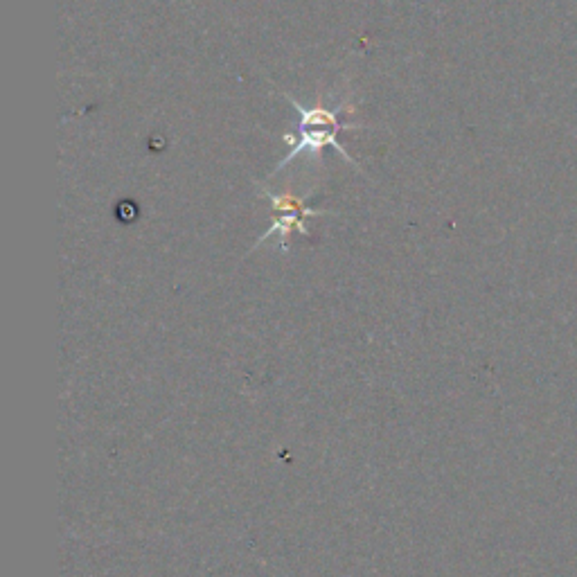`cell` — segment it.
<instances>
[{"label":"cell","instance_id":"cell-1","mask_svg":"<svg viewBox=\"0 0 577 577\" xmlns=\"http://www.w3.org/2000/svg\"><path fill=\"white\" fill-rule=\"evenodd\" d=\"M350 129H372V127H366V124H343V127H336L332 131L312 129V127H298V136H294V133H282V140L289 142L291 149L287 152V156H284L282 161L278 163V167H275L273 176L280 174L287 165H291V161H296L300 154L312 156L316 163H321V154L325 152L327 147H334L336 152H339L345 158V163H350L354 170L363 172L361 165L354 163V158L348 152H345V147L339 142V131H350Z\"/></svg>","mask_w":577,"mask_h":577},{"label":"cell","instance_id":"cell-2","mask_svg":"<svg viewBox=\"0 0 577 577\" xmlns=\"http://www.w3.org/2000/svg\"><path fill=\"white\" fill-rule=\"evenodd\" d=\"M282 95L287 97V100L294 104V109L300 113V124L298 127H341L339 118L345 113H357L352 104L348 102H341L336 106H325L323 104V91H318L316 95V104L314 106H305L300 104L296 97H291L287 91H282Z\"/></svg>","mask_w":577,"mask_h":577},{"label":"cell","instance_id":"cell-3","mask_svg":"<svg viewBox=\"0 0 577 577\" xmlns=\"http://www.w3.org/2000/svg\"><path fill=\"white\" fill-rule=\"evenodd\" d=\"M262 194L271 201L273 210H278V212H303V215H307V217L330 215V212H325V210L307 208V199L305 197H294V194H291L289 190L284 192V194H275L271 190H262Z\"/></svg>","mask_w":577,"mask_h":577}]
</instances>
